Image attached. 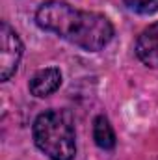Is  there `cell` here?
Instances as JSON below:
<instances>
[{"mask_svg":"<svg viewBox=\"0 0 158 160\" xmlns=\"http://www.w3.org/2000/svg\"><path fill=\"white\" fill-rule=\"evenodd\" d=\"M22 58V41L19 39L17 32L2 21L0 26V80L7 82L19 67Z\"/></svg>","mask_w":158,"mask_h":160,"instance_id":"3","label":"cell"},{"mask_svg":"<svg viewBox=\"0 0 158 160\" xmlns=\"http://www.w3.org/2000/svg\"><path fill=\"white\" fill-rule=\"evenodd\" d=\"M136 56L147 67H158V22L149 24L136 41Z\"/></svg>","mask_w":158,"mask_h":160,"instance_id":"4","label":"cell"},{"mask_svg":"<svg viewBox=\"0 0 158 160\" xmlns=\"http://www.w3.org/2000/svg\"><path fill=\"white\" fill-rule=\"evenodd\" d=\"M62 86V73L58 67H47V69H41L37 71L30 82H28V89L34 97H48L52 95L58 88Z\"/></svg>","mask_w":158,"mask_h":160,"instance_id":"5","label":"cell"},{"mask_svg":"<svg viewBox=\"0 0 158 160\" xmlns=\"http://www.w3.org/2000/svg\"><path fill=\"white\" fill-rule=\"evenodd\" d=\"M123 4L130 11H136L141 15H151L158 11V0H123Z\"/></svg>","mask_w":158,"mask_h":160,"instance_id":"7","label":"cell"},{"mask_svg":"<svg viewBox=\"0 0 158 160\" xmlns=\"http://www.w3.org/2000/svg\"><path fill=\"white\" fill-rule=\"evenodd\" d=\"M34 142L50 160H73L77 155L75 125L65 110H47L34 121Z\"/></svg>","mask_w":158,"mask_h":160,"instance_id":"2","label":"cell"},{"mask_svg":"<svg viewBox=\"0 0 158 160\" xmlns=\"http://www.w3.org/2000/svg\"><path fill=\"white\" fill-rule=\"evenodd\" d=\"M93 140L104 151H110L116 147V132L104 116H97L93 121Z\"/></svg>","mask_w":158,"mask_h":160,"instance_id":"6","label":"cell"},{"mask_svg":"<svg viewBox=\"0 0 158 160\" xmlns=\"http://www.w3.org/2000/svg\"><path fill=\"white\" fill-rule=\"evenodd\" d=\"M37 26L58 34L84 50L97 52L114 38V26L108 17L95 11H82L62 0H47L36 11Z\"/></svg>","mask_w":158,"mask_h":160,"instance_id":"1","label":"cell"}]
</instances>
